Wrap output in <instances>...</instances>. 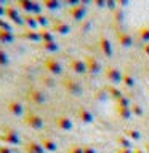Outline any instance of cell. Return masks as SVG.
<instances>
[{
  "instance_id": "1",
  "label": "cell",
  "mask_w": 149,
  "mask_h": 153,
  "mask_svg": "<svg viewBox=\"0 0 149 153\" xmlns=\"http://www.w3.org/2000/svg\"><path fill=\"white\" fill-rule=\"evenodd\" d=\"M62 85H64V88L67 89V93L74 94V96H79V94H82V91H84L82 89V85L74 78H66L62 81Z\"/></svg>"
},
{
  "instance_id": "2",
  "label": "cell",
  "mask_w": 149,
  "mask_h": 153,
  "mask_svg": "<svg viewBox=\"0 0 149 153\" xmlns=\"http://www.w3.org/2000/svg\"><path fill=\"white\" fill-rule=\"evenodd\" d=\"M45 67H47V70L50 72V74L53 75H59L61 72H62V67H61V62L55 59V57H48V59H45Z\"/></svg>"
},
{
  "instance_id": "3",
  "label": "cell",
  "mask_w": 149,
  "mask_h": 153,
  "mask_svg": "<svg viewBox=\"0 0 149 153\" xmlns=\"http://www.w3.org/2000/svg\"><path fill=\"white\" fill-rule=\"evenodd\" d=\"M106 76H108V80L112 81V83H120V81H123V74L114 65H109L108 69H106Z\"/></svg>"
},
{
  "instance_id": "4",
  "label": "cell",
  "mask_w": 149,
  "mask_h": 153,
  "mask_svg": "<svg viewBox=\"0 0 149 153\" xmlns=\"http://www.w3.org/2000/svg\"><path fill=\"white\" fill-rule=\"evenodd\" d=\"M24 121H26V124H29V126L34 128V129H42V126H43V120L38 117L37 113H34V112H29L26 115V118H24Z\"/></svg>"
},
{
  "instance_id": "5",
  "label": "cell",
  "mask_w": 149,
  "mask_h": 153,
  "mask_svg": "<svg viewBox=\"0 0 149 153\" xmlns=\"http://www.w3.org/2000/svg\"><path fill=\"white\" fill-rule=\"evenodd\" d=\"M51 30L56 32V33H59V35H66V33L71 32V26L67 22L61 21V19H55L53 24H51Z\"/></svg>"
},
{
  "instance_id": "6",
  "label": "cell",
  "mask_w": 149,
  "mask_h": 153,
  "mask_svg": "<svg viewBox=\"0 0 149 153\" xmlns=\"http://www.w3.org/2000/svg\"><path fill=\"white\" fill-rule=\"evenodd\" d=\"M69 14H71L72 19H75V21H82L87 14V7H84V5H80V3L75 5V7H71Z\"/></svg>"
},
{
  "instance_id": "7",
  "label": "cell",
  "mask_w": 149,
  "mask_h": 153,
  "mask_svg": "<svg viewBox=\"0 0 149 153\" xmlns=\"http://www.w3.org/2000/svg\"><path fill=\"white\" fill-rule=\"evenodd\" d=\"M5 16L10 18L13 22L19 24V26H24V19H23L21 14L18 13V10H16V8H13V7H7V10H5Z\"/></svg>"
},
{
  "instance_id": "8",
  "label": "cell",
  "mask_w": 149,
  "mask_h": 153,
  "mask_svg": "<svg viewBox=\"0 0 149 153\" xmlns=\"http://www.w3.org/2000/svg\"><path fill=\"white\" fill-rule=\"evenodd\" d=\"M29 97H31V100H32L34 104H37V105H42V104L47 100L45 94H43V91L37 89V88H32L31 91H29Z\"/></svg>"
},
{
  "instance_id": "9",
  "label": "cell",
  "mask_w": 149,
  "mask_h": 153,
  "mask_svg": "<svg viewBox=\"0 0 149 153\" xmlns=\"http://www.w3.org/2000/svg\"><path fill=\"white\" fill-rule=\"evenodd\" d=\"M69 65H71V69L75 72V74H85V72H88L87 70V64H85V59H72L69 62Z\"/></svg>"
},
{
  "instance_id": "10",
  "label": "cell",
  "mask_w": 149,
  "mask_h": 153,
  "mask_svg": "<svg viewBox=\"0 0 149 153\" xmlns=\"http://www.w3.org/2000/svg\"><path fill=\"white\" fill-rule=\"evenodd\" d=\"M2 139L8 143H19V136L13 128H5V132H3Z\"/></svg>"
},
{
  "instance_id": "11",
  "label": "cell",
  "mask_w": 149,
  "mask_h": 153,
  "mask_svg": "<svg viewBox=\"0 0 149 153\" xmlns=\"http://www.w3.org/2000/svg\"><path fill=\"white\" fill-rule=\"evenodd\" d=\"M117 40L120 43V46L123 48H130L133 45V37L128 32H117Z\"/></svg>"
},
{
  "instance_id": "12",
  "label": "cell",
  "mask_w": 149,
  "mask_h": 153,
  "mask_svg": "<svg viewBox=\"0 0 149 153\" xmlns=\"http://www.w3.org/2000/svg\"><path fill=\"white\" fill-rule=\"evenodd\" d=\"M18 8L23 10L24 13H35V2L34 0H19L18 2Z\"/></svg>"
},
{
  "instance_id": "13",
  "label": "cell",
  "mask_w": 149,
  "mask_h": 153,
  "mask_svg": "<svg viewBox=\"0 0 149 153\" xmlns=\"http://www.w3.org/2000/svg\"><path fill=\"white\" fill-rule=\"evenodd\" d=\"M77 117H79V120H80L82 123H91L95 120L93 113H91L87 107H80L79 112H77Z\"/></svg>"
},
{
  "instance_id": "14",
  "label": "cell",
  "mask_w": 149,
  "mask_h": 153,
  "mask_svg": "<svg viewBox=\"0 0 149 153\" xmlns=\"http://www.w3.org/2000/svg\"><path fill=\"white\" fill-rule=\"evenodd\" d=\"M85 64H87V70L90 72V74H98V72L101 70V65H99V62L95 59L93 56H88L85 59Z\"/></svg>"
},
{
  "instance_id": "15",
  "label": "cell",
  "mask_w": 149,
  "mask_h": 153,
  "mask_svg": "<svg viewBox=\"0 0 149 153\" xmlns=\"http://www.w3.org/2000/svg\"><path fill=\"white\" fill-rule=\"evenodd\" d=\"M99 48H101V51H103L104 56H108V57L112 56V45H111V42L106 37L99 38Z\"/></svg>"
},
{
  "instance_id": "16",
  "label": "cell",
  "mask_w": 149,
  "mask_h": 153,
  "mask_svg": "<svg viewBox=\"0 0 149 153\" xmlns=\"http://www.w3.org/2000/svg\"><path fill=\"white\" fill-rule=\"evenodd\" d=\"M8 110L11 115H16V117H21L24 113V107L21 102H18V100H11V102L8 104Z\"/></svg>"
},
{
  "instance_id": "17",
  "label": "cell",
  "mask_w": 149,
  "mask_h": 153,
  "mask_svg": "<svg viewBox=\"0 0 149 153\" xmlns=\"http://www.w3.org/2000/svg\"><path fill=\"white\" fill-rule=\"evenodd\" d=\"M38 33H40V40H42L43 43L55 42V33H53L51 29H48V27H45V29H40V30H38Z\"/></svg>"
},
{
  "instance_id": "18",
  "label": "cell",
  "mask_w": 149,
  "mask_h": 153,
  "mask_svg": "<svg viewBox=\"0 0 149 153\" xmlns=\"http://www.w3.org/2000/svg\"><path fill=\"white\" fill-rule=\"evenodd\" d=\"M23 19H24V26H27L29 29H35L38 26V22H37V18H35V14H29V13H24L23 14Z\"/></svg>"
},
{
  "instance_id": "19",
  "label": "cell",
  "mask_w": 149,
  "mask_h": 153,
  "mask_svg": "<svg viewBox=\"0 0 149 153\" xmlns=\"http://www.w3.org/2000/svg\"><path fill=\"white\" fill-rule=\"evenodd\" d=\"M106 89H108V94L112 97L115 102H117L119 99H122L123 97V93H122V89L117 88V86H112V85H109V86H106Z\"/></svg>"
},
{
  "instance_id": "20",
  "label": "cell",
  "mask_w": 149,
  "mask_h": 153,
  "mask_svg": "<svg viewBox=\"0 0 149 153\" xmlns=\"http://www.w3.org/2000/svg\"><path fill=\"white\" fill-rule=\"evenodd\" d=\"M56 124L59 129H62V131H71L72 129V121L67 117H59L56 120Z\"/></svg>"
},
{
  "instance_id": "21",
  "label": "cell",
  "mask_w": 149,
  "mask_h": 153,
  "mask_svg": "<svg viewBox=\"0 0 149 153\" xmlns=\"http://www.w3.org/2000/svg\"><path fill=\"white\" fill-rule=\"evenodd\" d=\"M42 145H43V148H45L47 152H55L56 150V143L50 137H43L42 139Z\"/></svg>"
},
{
  "instance_id": "22",
  "label": "cell",
  "mask_w": 149,
  "mask_h": 153,
  "mask_svg": "<svg viewBox=\"0 0 149 153\" xmlns=\"http://www.w3.org/2000/svg\"><path fill=\"white\" fill-rule=\"evenodd\" d=\"M23 37L26 38V40H31V42H38L40 40V33H38L37 30H32V29H29V30L24 32Z\"/></svg>"
},
{
  "instance_id": "23",
  "label": "cell",
  "mask_w": 149,
  "mask_h": 153,
  "mask_svg": "<svg viewBox=\"0 0 149 153\" xmlns=\"http://www.w3.org/2000/svg\"><path fill=\"white\" fill-rule=\"evenodd\" d=\"M117 113H119V117L122 120H128L133 115L132 107H117Z\"/></svg>"
},
{
  "instance_id": "24",
  "label": "cell",
  "mask_w": 149,
  "mask_h": 153,
  "mask_svg": "<svg viewBox=\"0 0 149 153\" xmlns=\"http://www.w3.org/2000/svg\"><path fill=\"white\" fill-rule=\"evenodd\" d=\"M138 38L144 43H149V26H144L138 30Z\"/></svg>"
},
{
  "instance_id": "25",
  "label": "cell",
  "mask_w": 149,
  "mask_h": 153,
  "mask_svg": "<svg viewBox=\"0 0 149 153\" xmlns=\"http://www.w3.org/2000/svg\"><path fill=\"white\" fill-rule=\"evenodd\" d=\"M43 7L47 10H50V11H55V10L59 8V0H42Z\"/></svg>"
},
{
  "instance_id": "26",
  "label": "cell",
  "mask_w": 149,
  "mask_h": 153,
  "mask_svg": "<svg viewBox=\"0 0 149 153\" xmlns=\"http://www.w3.org/2000/svg\"><path fill=\"white\" fill-rule=\"evenodd\" d=\"M13 40H14V37H13V32L11 30H0V42L11 43Z\"/></svg>"
},
{
  "instance_id": "27",
  "label": "cell",
  "mask_w": 149,
  "mask_h": 153,
  "mask_svg": "<svg viewBox=\"0 0 149 153\" xmlns=\"http://www.w3.org/2000/svg\"><path fill=\"white\" fill-rule=\"evenodd\" d=\"M27 148H29V152H32V153H43V145H40V143H37V142H29V145H27Z\"/></svg>"
},
{
  "instance_id": "28",
  "label": "cell",
  "mask_w": 149,
  "mask_h": 153,
  "mask_svg": "<svg viewBox=\"0 0 149 153\" xmlns=\"http://www.w3.org/2000/svg\"><path fill=\"white\" fill-rule=\"evenodd\" d=\"M42 46H43V50L45 51H50V53H55L59 50V45H58L56 42H48V43H42Z\"/></svg>"
},
{
  "instance_id": "29",
  "label": "cell",
  "mask_w": 149,
  "mask_h": 153,
  "mask_svg": "<svg viewBox=\"0 0 149 153\" xmlns=\"http://www.w3.org/2000/svg\"><path fill=\"white\" fill-rule=\"evenodd\" d=\"M108 96H109V94H108V89L103 88V89H98V91L95 93V99L99 100V102H103V100L108 99Z\"/></svg>"
},
{
  "instance_id": "30",
  "label": "cell",
  "mask_w": 149,
  "mask_h": 153,
  "mask_svg": "<svg viewBox=\"0 0 149 153\" xmlns=\"http://www.w3.org/2000/svg\"><path fill=\"white\" fill-rule=\"evenodd\" d=\"M123 85L127 86V88H133L135 86V78L130 74H123Z\"/></svg>"
},
{
  "instance_id": "31",
  "label": "cell",
  "mask_w": 149,
  "mask_h": 153,
  "mask_svg": "<svg viewBox=\"0 0 149 153\" xmlns=\"http://www.w3.org/2000/svg\"><path fill=\"white\" fill-rule=\"evenodd\" d=\"M35 18H37V22H38V26H40V29H45L48 26V19L47 16H43V14H35Z\"/></svg>"
},
{
  "instance_id": "32",
  "label": "cell",
  "mask_w": 149,
  "mask_h": 153,
  "mask_svg": "<svg viewBox=\"0 0 149 153\" xmlns=\"http://www.w3.org/2000/svg\"><path fill=\"white\" fill-rule=\"evenodd\" d=\"M117 140H119V143H120V147H122V148H130V145H132L130 139H128V137H125V136H120Z\"/></svg>"
},
{
  "instance_id": "33",
  "label": "cell",
  "mask_w": 149,
  "mask_h": 153,
  "mask_svg": "<svg viewBox=\"0 0 149 153\" xmlns=\"http://www.w3.org/2000/svg\"><path fill=\"white\" fill-rule=\"evenodd\" d=\"M117 107H132V100H130L128 97H123L117 100Z\"/></svg>"
},
{
  "instance_id": "34",
  "label": "cell",
  "mask_w": 149,
  "mask_h": 153,
  "mask_svg": "<svg viewBox=\"0 0 149 153\" xmlns=\"http://www.w3.org/2000/svg\"><path fill=\"white\" fill-rule=\"evenodd\" d=\"M132 112H133V115H138V117H141V115H143V107H141L139 104L133 102V104H132Z\"/></svg>"
},
{
  "instance_id": "35",
  "label": "cell",
  "mask_w": 149,
  "mask_h": 153,
  "mask_svg": "<svg viewBox=\"0 0 149 153\" xmlns=\"http://www.w3.org/2000/svg\"><path fill=\"white\" fill-rule=\"evenodd\" d=\"M127 136L130 139H133V140H138L139 137H141V134H139V131H136V129H128L127 131Z\"/></svg>"
},
{
  "instance_id": "36",
  "label": "cell",
  "mask_w": 149,
  "mask_h": 153,
  "mask_svg": "<svg viewBox=\"0 0 149 153\" xmlns=\"http://www.w3.org/2000/svg\"><path fill=\"white\" fill-rule=\"evenodd\" d=\"M8 64V56L3 50H0V65H7Z\"/></svg>"
},
{
  "instance_id": "37",
  "label": "cell",
  "mask_w": 149,
  "mask_h": 153,
  "mask_svg": "<svg viewBox=\"0 0 149 153\" xmlns=\"http://www.w3.org/2000/svg\"><path fill=\"white\" fill-rule=\"evenodd\" d=\"M106 7H108L111 11H115V8H117V0H106Z\"/></svg>"
},
{
  "instance_id": "38",
  "label": "cell",
  "mask_w": 149,
  "mask_h": 153,
  "mask_svg": "<svg viewBox=\"0 0 149 153\" xmlns=\"http://www.w3.org/2000/svg\"><path fill=\"white\" fill-rule=\"evenodd\" d=\"M0 30H11V26L2 18H0Z\"/></svg>"
},
{
  "instance_id": "39",
  "label": "cell",
  "mask_w": 149,
  "mask_h": 153,
  "mask_svg": "<svg viewBox=\"0 0 149 153\" xmlns=\"http://www.w3.org/2000/svg\"><path fill=\"white\" fill-rule=\"evenodd\" d=\"M114 18H115V21H117V22H122V21H123V13H122V10H115V11H114Z\"/></svg>"
},
{
  "instance_id": "40",
  "label": "cell",
  "mask_w": 149,
  "mask_h": 153,
  "mask_svg": "<svg viewBox=\"0 0 149 153\" xmlns=\"http://www.w3.org/2000/svg\"><path fill=\"white\" fill-rule=\"evenodd\" d=\"M67 153H84V147L74 145V147H71L69 150H67Z\"/></svg>"
},
{
  "instance_id": "41",
  "label": "cell",
  "mask_w": 149,
  "mask_h": 153,
  "mask_svg": "<svg viewBox=\"0 0 149 153\" xmlns=\"http://www.w3.org/2000/svg\"><path fill=\"white\" fill-rule=\"evenodd\" d=\"M93 3H95L98 8H104V7H106V0H93Z\"/></svg>"
},
{
  "instance_id": "42",
  "label": "cell",
  "mask_w": 149,
  "mask_h": 153,
  "mask_svg": "<svg viewBox=\"0 0 149 153\" xmlns=\"http://www.w3.org/2000/svg\"><path fill=\"white\" fill-rule=\"evenodd\" d=\"M84 153H96V150L93 147H90V145H85L84 147Z\"/></svg>"
},
{
  "instance_id": "43",
  "label": "cell",
  "mask_w": 149,
  "mask_h": 153,
  "mask_svg": "<svg viewBox=\"0 0 149 153\" xmlns=\"http://www.w3.org/2000/svg\"><path fill=\"white\" fill-rule=\"evenodd\" d=\"M128 2H130V0H117V5H119L120 8H122V7H127Z\"/></svg>"
},
{
  "instance_id": "44",
  "label": "cell",
  "mask_w": 149,
  "mask_h": 153,
  "mask_svg": "<svg viewBox=\"0 0 149 153\" xmlns=\"http://www.w3.org/2000/svg\"><path fill=\"white\" fill-rule=\"evenodd\" d=\"M66 3H67V5H71V7H75V5H79V3H80V0H66Z\"/></svg>"
},
{
  "instance_id": "45",
  "label": "cell",
  "mask_w": 149,
  "mask_h": 153,
  "mask_svg": "<svg viewBox=\"0 0 149 153\" xmlns=\"http://www.w3.org/2000/svg\"><path fill=\"white\" fill-rule=\"evenodd\" d=\"M143 51H144V54H146V56H149V43H144Z\"/></svg>"
},
{
  "instance_id": "46",
  "label": "cell",
  "mask_w": 149,
  "mask_h": 153,
  "mask_svg": "<svg viewBox=\"0 0 149 153\" xmlns=\"http://www.w3.org/2000/svg\"><path fill=\"white\" fill-rule=\"evenodd\" d=\"M117 153H133V152H132V150H130V148H122V147H120Z\"/></svg>"
},
{
  "instance_id": "47",
  "label": "cell",
  "mask_w": 149,
  "mask_h": 153,
  "mask_svg": "<svg viewBox=\"0 0 149 153\" xmlns=\"http://www.w3.org/2000/svg\"><path fill=\"white\" fill-rule=\"evenodd\" d=\"M5 10H7V7H3V3H0V18L5 16Z\"/></svg>"
},
{
  "instance_id": "48",
  "label": "cell",
  "mask_w": 149,
  "mask_h": 153,
  "mask_svg": "<svg viewBox=\"0 0 149 153\" xmlns=\"http://www.w3.org/2000/svg\"><path fill=\"white\" fill-rule=\"evenodd\" d=\"M0 153H11V152H10V148H7V147H0Z\"/></svg>"
},
{
  "instance_id": "49",
  "label": "cell",
  "mask_w": 149,
  "mask_h": 153,
  "mask_svg": "<svg viewBox=\"0 0 149 153\" xmlns=\"http://www.w3.org/2000/svg\"><path fill=\"white\" fill-rule=\"evenodd\" d=\"M93 0H80V5H84V7H87L88 3H91Z\"/></svg>"
},
{
  "instance_id": "50",
  "label": "cell",
  "mask_w": 149,
  "mask_h": 153,
  "mask_svg": "<svg viewBox=\"0 0 149 153\" xmlns=\"http://www.w3.org/2000/svg\"><path fill=\"white\" fill-rule=\"evenodd\" d=\"M146 150H147V153H149V145H147V147H146Z\"/></svg>"
},
{
  "instance_id": "51",
  "label": "cell",
  "mask_w": 149,
  "mask_h": 153,
  "mask_svg": "<svg viewBox=\"0 0 149 153\" xmlns=\"http://www.w3.org/2000/svg\"><path fill=\"white\" fill-rule=\"evenodd\" d=\"M27 153H32V152H27Z\"/></svg>"
},
{
  "instance_id": "52",
  "label": "cell",
  "mask_w": 149,
  "mask_h": 153,
  "mask_svg": "<svg viewBox=\"0 0 149 153\" xmlns=\"http://www.w3.org/2000/svg\"><path fill=\"white\" fill-rule=\"evenodd\" d=\"M16 2H19V0H16Z\"/></svg>"
}]
</instances>
